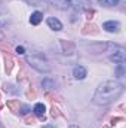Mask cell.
Returning a JSON list of instances; mask_svg holds the SVG:
<instances>
[{
  "instance_id": "obj_15",
  "label": "cell",
  "mask_w": 126,
  "mask_h": 128,
  "mask_svg": "<svg viewBox=\"0 0 126 128\" xmlns=\"http://www.w3.org/2000/svg\"><path fill=\"white\" fill-rule=\"evenodd\" d=\"M12 67H13V58L10 55H4V72L6 73H10L12 72Z\"/></svg>"
},
{
  "instance_id": "obj_14",
  "label": "cell",
  "mask_w": 126,
  "mask_h": 128,
  "mask_svg": "<svg viewBox=\"0 0 126 128\" xmlns=\"http://www.w3.org/2000/svg\"><path fill=\"white\" fill-rule=\"evenodd\" d=\"M82 33H83V34H96V33H98V27H96L95 24H89V22H88V24L83 27Z\"/></svg>"
},
{
  "instance_id": "obj_7",
  "label": "cell",
  "mask_w": 126,
  "mask_h": 128,
  "mask_svg": "<svg viewBox=\"0 0 126 128\" xmlns=\"http://www.w3.org/2000/svg\"><path fill=\"white\" fill-rule=\"evenodd\" d=\"M102 28L107 30V32H110V33H114V32H119L120 30V24L117 21H107V22H104Z\"/></svg>"
},
{
  "instance_id": "obj_1",
  "label": "cell",
  "mask_w": 126,
  "mask_h": 128,
  "mask_svg": "<svg viewBox=\"0 0 126 128\" xmlns=\"http://www.w3.org/2000/svg\"><path fill=\"white\" fill-rule=\"evenodd\" d=\"M123 92V85L117 80H107L102 82L94 94V103L99 106H107L117 100Z\"/></svg>"
},
{
  "instance_id": "obj_13",
  "label": "cell",
  "mask_w": 126,
  "mask_h": 128,
  "mask_svg": "<svg viewBox=\"0 0 126 128\" xmlns=\"http://www.w3.org/2000/svg\"><path fill=\"white\" fill-rule=\"evenodd\" d=\"M42 86L46 90V91H55V88H57V84H55V80H52V79H43V82H42Z\"/></svg>"
},
{
  "instance_id": "obj_8",
  "label": "cell",
  "mask_w": 126,
  "mask_h": 128,
  "mask_svg": "<svg viewBox=\"0 0 126 128\" xmlns=\"http://www.w3.org/2000/svg\"><path fill=\"white\" fill-rule=\"evenodd\" d=\"M54 6H57L58 9H63V10H67L71 8V0H51Z\"/></svg>"
},
{
  "instance_id": "obj_23",
  "label": "cell",
  "mask_w": 126,
  "mask_h": 128,
  "mask_svg": "<svg viewBox=\"0 0 126 128\" xmlns=\"http://www.w3.org/2000/svg\"><path fill=\"white\" fill-rule=\"evenodd\" d=\"M25 122H27V124H34V122H36V119L31 118V116H28V118H25Z\"/></svg>"
},
{
  "instance_id": "obj_12",
  "label": "cell",
  "mask_w": 126,
  "mask_h": 128,
  "mask_svg": "<svg viewBox=\"0 0 126 128\" xmlns=\"http://www.w3.org/2000/svg\"><path fill=\"white\" fill-rule=\"evenodd\" d=\"M42 20H43V14H42V12H39V10L33 12L31 16H30V22H31L33 26H39V24L42 22Z\"/></svg>"
},
{
  "instance_id": "obj_22",
  "label": "cell",
  "mask_w": 126,
  "mask_h": 128,
  "mask_svg": "<svg viewBox=\"0 0 126 128\" xmlns=\"http://www.w3.org/2000/svg\"><path fill=\"white\" fill-rule=\"evenodd\" d=\"M15 51H16V54H19V55H21V54H24V52H25V49H24V46H18V48H16V49H15Z\"/></svg>"
},
{
  "instance_id": "obj_4",
  "label": "cell",
  "mask_w": 126,
  "mask_h": 128,
  "mask_svg": "<svg viewBox=\"0 0 126 128\" xmlns=\"http://www.w3.org/2000/svg\"><path fill=\"white\" fill-rule=\"evenodd\" d=\"M60 45H61V48H63L64 54L71 55L73 52H76V45H74L73 42H70V40H61V42H60Z\"/></svg>"
},
{
  "instance_id": "obj_17",
  "label": "cell",
  "mask_w": 126,
  "mask_h": 128,
  "mask_svg": "<svg viewBox=\"0 0 126 128\" xmlns=\"http://www.w3.org/2000/svg\"><path fill=\"white\" fill-rule=\"evenodd\" d=\"M3 88H4V91L9 92V94H18V92H19V90H18L15 85H12V84H4Z\"/></svg>"
},
{
  "instance_id": "obj_5",
  "label": "cell",
  "mask_w": 126,
  "mask_h": 128,
  "mask_svg": "<svg viewBox=\"0 0 126 128\" xmlns=\"http://www.w3.org/2000/svg\"><path fill=\"white\" fill-rule=\"evenodd\" d=\"M9 22V15H7V10L4 8V4L0 2V28L6 27Z\"/></svg>"
},
{
  "instance_id": "obj_25",
  "label": "cell",
  "mask_w": 126,
  "mask_h": 128,
  "mask_svg": "<svg viewBox=\"0 0 126 128\" xmlns=\"http://www.w3.org/2000/svg\"><path fill=\"white\" fill-rule=\"evenodd\" d=\"M70 128H79V127H77V125H74V124H73V125H70Z\"/></svg>"
},
{
  "instance_id": "obj_9",
  "label": "cell",
  "mask_w": 126,
  "mask_h": 128,
  "mask_svg": "<svg viewBox=\"0 0 126 128\" xmlns=\"http://www.w3.org/2000/svg\"><path fill=\"white\" fill-rule=\"evenodd\" d=\"M6 106H7V109H9L10 112L18 113V112H19V107H21L22 104H21V101H19V100H7Z\"/></svg>"
},
{
  "instance_id": "obj_21",
  "label": "cell",
  "mask_w": 126,
  "mask_h": 128,
  "mask_svg": "<svg viewBox=\"0 0 126 128\" xmlns=\"http://www.w3.org/2000/svg\"><path fill=\"white\" fill-rule=\"evenodd\" d=\"M31 88H33V86H30V90L27 91V97H28V98H34V97H36V92L33 91Z\"/></svg>"
},
{
  "instance_id": "obj_11",
  "label": "cell",
  "mask_w": 126,
  "mask_h": 128,
  "mask_svg": "<svg viewBox=\"0 0 126 128\" xmlns=\"http://www.w3.org/2000/svg\"><path fill=\"white\" fill-rule=\"evenodd\" d=\"M48 26H49L52 30H55V32L63 30V24H61V21L57 20V18H48Z\"/></svg>"
},
{
  "instance_id": "obj_18",
  "label": "cell",
  "mask_w": 126,
  "mask_h": 128,
  "mask_svg": "<svg viewBox=\"0 0 126 128\" xmlns=\"http://www.w3.org/2000/svg\"><path fill=\"white\" fill-rule=\"evenodd\" d=\"M24 2L31 6H43L45 4V0H24Z\"/></svg>"
},
{
  "instance_id": "obj_16",
  "label": "cell",
  "mask_w": 126,
  "mask_h": 128,
  "mask_svg": "<svg viewBox=\"0 0 126 128\" xmlns=\"http://www.w3.org/2000/svg\"><path fill=\"white\" fill-rule=\"evenodd\" d=\"M98 3L104 8H113V6H117L120 0H98Z\"/></svg>"
},
{
  "instance_id": "obj_6",
  "label": "cell",
  "mask_w": 126,
  "mask_h": 128,
  "mask_svg": "<svg viewBox=\"0 0 126 128\" xmlns=\"http://www.w3.org/2000/svg\"><path fill=\"white\" fill-rule=\"evenodd\" d=\"M73 76H74L77 80L85 79V78H86V68H85L83 66H76V67L73 68Z\"/></svg>"
},
{
  "instance_id": "obj_20",
  "label": "cell",
  "mask_w": 126,
  "mask_h": 128,
  "mask_svg": "<svg viewBox=\"0 0 126 128\" xmlns=\"http://www.w3.org/2000/svg\"><path fill=\"white\" fill-rule=\"evenodd\" d=\"M51 115H52V118H58V116H60V110L54 106V107L51 109Z\"/></svg>"
},
{
  "instance_id": "obj_10",
  "label": "cell",
  "mask_w": 126,
  "mask_h": 128,
  "mask_svg": "<svg viewBox=\"0 0 126 128\" xmlns=\"http://www.w3.org/2000/svg\"><path fill=\"white\" fill-rule=\"evenodd\" d=\"M33 112H34V115H36L37 118H40V119H43V121H45V112H46V107H45V104H42V103H37V104L34 106Z\"/></svg>"
},
{
  "instance_id": "obj_24",
  "label": "cell",
  "mask_w": 126,
  "mask_h": 128,
  "mask_svg": "<svg viewBox=\"0 0 126 128\" xmlns=\"http://www.w3.org/2000/svg\"><path fill=\"white\" fill-rule=\"evenodd\" d=\"M119 121H122V118H113V119H111V124L114 125V124H116V122H119Z\"/></svg>"
},
{
  "instance_id": "obj_3",
  "label": "cell",
  "mask_w": 126,
  "mask_h": 128,
  "mask_svg": "<svg viewBox=\"0 0 126 128\" xmlns=\"http://www.w3.org/2000/svg\"><path fill=\"white\" fill-rule=\"evenodd\" d=\"M110 60L113 63H117V64H123L126 61V54H125V49L122 46H114V54L110 55Z\"/></svg>"
},
{
  "instance_id": "obj_19",
  "label": "cell",
  "mask_w": 126,
  "mask_h": 128,
  "mask_svg": "<svg viewBox=\"0 0 126 128\" xmlns=\"http://www.w3.org/2000/svg\"><path fill=\"white\" fill-rule=\"evenodd\" d=\"M28 112H30V107H28V106H21L18 113H21V115H27Z\"/></svg>"
},
{
  "instance_id": "obj_26",
  "label": "cell",
  "mask_w": 126,
  "mask_h": 128,
  "mask_svg": "<svg viewBox=\"0 0 126 128\" xmlns=\"http://www.w3.org/2000/svg\"><path fill=\"white\" fill-rule=\"evenodd\" d=\"M0 128H4V127H3V125H1V122H0Z\"/></svg>"
},
{
  "instance_id": "obj_27",
  "label": "cell",
  "mask_w": 126,
  "mask_h": 128,
  "mask_svg": "<svg viewBox=\"0 0 126 128\" xmlns=\"http://www.w3.org/2000/svg\"><path fill=\"white\" fill-rule=\"evenodd\" d=\"M46 128H52V127H46Z\"/></svg>"
},
{
  "instance_id": "obj_2",
  "label": "cell",
  "mask_w": 126,
  "mask_h": 128,
  "mask_svg": "<svg viewBox=\"0 0 126 128\" xmlns=\"http://www.w3.org/2000/svg\"><path fill=\"white\" fill-rule=\"evenodd\" d=\"M27 63L40 73L51 72V66H49V63L46 61V58L42 54H30V55H27Z\"/></svg>"
}]
</instances>
